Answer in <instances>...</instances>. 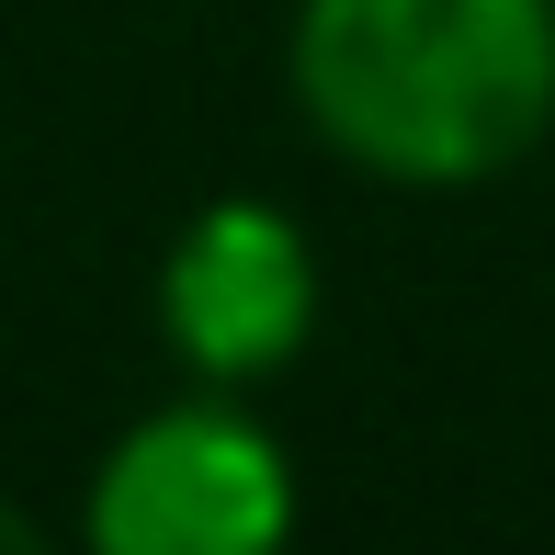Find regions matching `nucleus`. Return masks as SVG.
<instances>
[{
    "label": "nucleus",
    "instance_id": "f257e3e1",
    "mask_svg": "<svg viewBox=\"0 0 555 555\" xmlns=\"http://www.w3.org/2000/svg\"><path fill=\"white\" fill-rule=\"evenodd\" d=\"M284 80L374 182H499L555 137V0H295Z\"/></svg>",
    "mask_w": 555,
    "mask_h": 555
},
{
    "label": "nucleus",
    "instance_id": "f03ea898",
    "mask_svg": "<svg viewBox=\"0 0 555 555\" xmlns=\"http://www.w3.org/2000/svg\"><path fill=\"white\" fill-rule=\"evenodd\" d=\"M295 544V453L238 397H170L91 465L80 555H284Z\"/></svg>",
    "mask_w": 555,
    "mask_h": 555
},
{
    "label": "nucleus",
    "instance_id": "7ed1b4c3",
    "mask_svg": "<svg viewBox=\"0 0 555 555\" xmlns=\"http://www.w3.org/2000/svg\"><path fill=\"white\" fill-rule=\"evenodd\" d=\"M159 340L205 386H261L318 340V249L261 193H227L159 261Z\"/></svg>",
    "mask_w": 555,
    "mask_h": 555
},
{
    "label": "nucleus",
    "instance_id": "20e7f679",
    "mask_svg": "<svg viewBox=\"0 0 555 555\" xmlns=\"http://www.w3.org/2000/svg\"><path fill=\"white\" fill-rule=\"evenodd\" d=\"M0 555H57V533H46V521H23L12 499H0Z\"/></svg>",
    "mask_w": 555,
    "mask_h": 555
}]
</instances>
